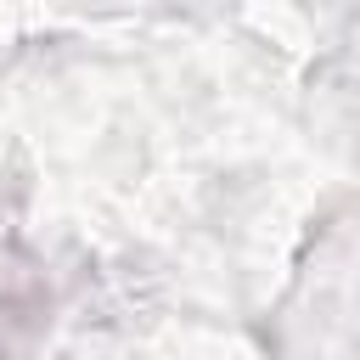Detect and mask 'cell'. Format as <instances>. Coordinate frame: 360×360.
Here are the masks:
<instances>
[{
	"label": "cell",
	"mask_w": 360,
	"mask_h": 360,
	"mask_svg": "<svg viewBox=\"0 0 360 360\" xmlns=\"http://www.w3.org/2000/svg\"><path fill=\"white\" fill-rule=\"evenodd\" d=\"M0 360H6V343H0Z\"/></svg>",
	"instance_id": "1"
}]
</instances>
